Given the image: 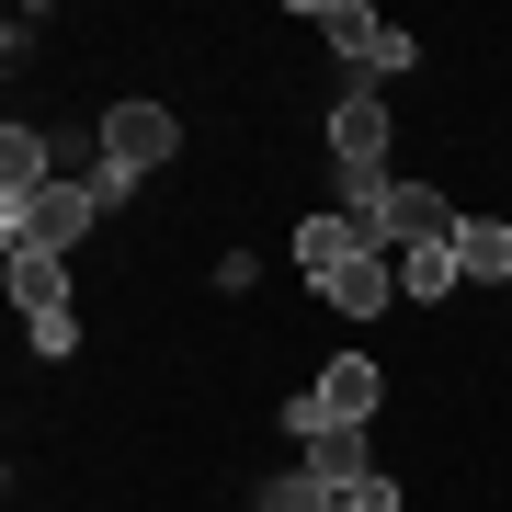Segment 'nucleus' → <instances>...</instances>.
<instances>
[{
	"label": "nucleus",
	"instance_id": "obj_5",
	"mask_svg": "<svg viewBox=\"0 0 512 512\" xmlns=\"http://www.w3.org/2000/svg\"><path fill=\"white\" fill-rule=\"evenodd\" d=\"M171 137H183V126H171L160 103H114V114H103V171H126V183H137V171L171 160Z\"/></svg>",
	"mask_w": 512,
	"mask_h": 512
},
{
	"label": "nucleus",
	"instance_id": "obj_3",
	"mask_svg": "<svg viewBox=\"0 0 512 512\" xmlns=\"http://www.w3.org/2000/svg\"><path fill=\"white\" fill-rule=\"evenodd\" d=\"M376 399H387V376L365 365V353L319 365V387L296 399V444H308V433H365V421H376Z\"/></svg>",
	"mask_w": 512,
	"mask_h": 512
},
{
	"label": "nucleus",
	"instance_id": "obj_13",
	"mask_svg": "<svg viewBox=\"0 0 512 512\" xmlns=\"http://www.w3.org/2000/svg\"><path fill=\"white\" fill-rule=\"evenodd\" d=\"M262 512H342V501H330L308 467H296V478H274V490H262Z\"/></svg>",
	"mask_w": 512,
	"mask_h": 512
},
{
	"label": "nucleus",
	"instance_id": "obj_7",
	"mask_svg": "<svg viewBox=\"0 0 512 512\" xmlns=\"http://www.w3.org/2000/svg\"><path fill=\"white\" fill-rule=\"evenodd\" d=\"M35 194H57L46 137H35V126H0V205H35Z\"/></svg>",
	"mask_w": 512,
	"mask_h": 512
},
{
	"label": "nucleus",
	"instance_id": "obj_4",
	"mask_svg": "<svg viewBox=\"0 0 512 512\" xmlns=\"http://www.w3.org/2000/svg\"><path fill=\"white\" fill-rule=\"evenodd\" d=\"M103 205H92V183H57V194H35V205H0V228H12V251H57L69 262V239L92 228Z\"/></svg>",
	"mask_w": 512,
	"mask_h": 512
},
{
	"label": "nucleus",
	"instance_id": "obj_15",
	"mask_svg": "<svg viewBox=\"0 0 512 512\" xmlns=\"http://www.w3.org/2000/svg\"><path fill=\"white\" fill-rule=\"evenodd\" d=\"M342 512H399V490H387V467L365 478V490H342Z\"/></svg>",
	"mask_w": 512,
	"mask_h": 512
},
{
	"label": "nucleus",
	"instance_id": "obj_10",
	"mask_svg": "<svg viewBox=\"0 0 512 512\" xmlns=\"http://www.w3.org/2000/svg\"><path fill=\"white\" fill-rule=\"evenodd\" d=\"M456 262H467V285H512V217H467Z\"/></svg>",
	"mask_w": 512,
	"mask_h": 512
},
{
	"label": "nucleus",
	"instance_id": "obj_14",
	"mask_svg": "<svg viewBox=\"0 0 512 512\" xmlns=\"http://www.w3.org/2000/svg\"><path fill=\"white\" fill-rule=\"evenodd\" d=\"M23 330H35L46 365H69V353H80V319H69V308H46V319H23Z\"/></svg>",
	"mask_w": 512,
	"mask_h": 512
},
{
	"label": "nucleus",
	"instance_id": "obj_6",
	"mask_svg": "<svg viewBox=\"0 0 512 512\" xmlns=\"http://www.w3.org/2000/svg\"><path fill=\"white\" fill-rule=\"evenodd\" d=\"M353 262H365V228H353V217H296V274H308V285L353 274Z\"/></svg>",
	"mask_w": 512,
	"mask_h": 512
},
{
	"label": "nucleus",
	"instance_id": "obj_8",
	"mask_svg": "<svg viewBox=\"0 0 512 512\" xmlns=\"http://www.w3.org/2000/svg\"><path fill=\"white\" fill-rule=\"evenodd\" d=\"M319 296H330V308H342V319H376V308H399V274H387V251H365V262H353V274H330Z\"/></svg>",
	"mask_w": 512,
	"mask_h": 512
},
{
	"label": "nucleus",
	"instance_id": "obj_12",
	"mask_svg": "<svg viewBox=\"0 0 512 512\" xmlns=\"http://www.w3.org/2000/svg\"><path fill=\"white\" fill-rule=\"evenodd\" d=\"M444 285H467L456 239H433V251H399V296H444Z\"/></svg>",
	"mask_w": 512,
	"mask_h": 512
},
{
	"label": "nucleus",
	"instance_id": "obj_1",
	"mask_svg": "<svg viewBox=\"0 0 512 512\" xmlns=\"http://www.w3.org/2000/svg\"><path fill=\"white\" fill-rule=\"evenodd\" d=\"M330 171H342V205H353V217L387 194V103H376V80H353L342 114H330Z\"/></svg>",
	"mask_w": 512,
	"mask_h": 512
},
{
	"label": "nucleus",
	"instance_id": "obj_2",
	"mask_svg": "<svg viewBox=\"0 0 512 512\" xmlns=\"http://www.w3.org/2000/svg\"><path fill=\"white\" fill-rule=\"evenodd\" d=\"M308 23H319V35L353 57V80H399L410 57H421V46H410L387 12H365V0H308Z\"/></svg>",
	"mask_w": 512,
	"mask_h": 512
},
{
	"label": "nucleus",
	"instance_id": "obj_9",
	"mask_svg": "<svg viewBox=\"0 0 512 512\" xmlns=\"http://www.w3.org/2000/svg\"><path fill=\"white\" fill-rule=\"evenodd\" d=\"M308 478H319L330 501H342V490H365V478H376V456H365V433H308Z\"/></svg>",
	"mask_w": 512,
	"mask_h": 512
},
{
	"label": "nucleus",
	"instance_id": "obj_11",
	"mask_svg": "<svg viewBox=\"0 0 512 512\" xmlns=\"http://www.w3.org/2000/svg\"><path fill=\"white\" fill-rule=\"evenodd\" d=\"M12 308H23V319L69 308V262H57V251H12Z\"/></svg>",
	"mask_w": 512,
	"mask_h": 512
}]
</instances>
